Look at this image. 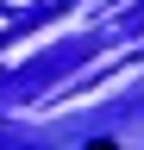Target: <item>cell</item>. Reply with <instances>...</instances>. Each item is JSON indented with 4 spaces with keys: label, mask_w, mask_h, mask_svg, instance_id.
I'll list each match as a JSON object with an SVG mask.
<instances>
[{
    "label": "cell",
    "mask_w": 144,
    "mask_h": 150,
    "mask_svg": "<svg viewBox=\"0 0 144 150\" xmlns=\"http://www.w3.org/2000/svg\"><path fill=\"white\" fill-rule=\"evenodd\" d=\"M100 150H119V144H100Z\"/></svg>",
    "instance_id": "1"
}]
</instances>
